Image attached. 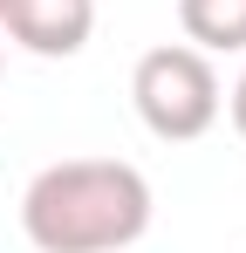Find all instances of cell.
I'll list each match as a JSON object with an SVG mask.
<instances>
[{
  "label": "cell",
  "instance_id": "1",
  "mask_svg": "<svg viewBox=\"0 0 246 253\" xmlns=\"http://www.w3.org/2000/svg\"><path fill=\"white\" fill-rule=\"evenodd\" d=\"M21 233L35 253H123L151 233V178L123 158H62L28 178Z\"/></svg>",
  "mask_w": 246,
  "mask_h": 253
},
{
  "label": "cell",
  "instance_id": "3",
  "mask_svg": "<svg viewBox=\"0 0 246 253\" xmlns=\"http://www.w3.org/2000/svg\"><path fill=\"white\" fill-rule=\"evenodd\" d=\"M0 21H7V35L28 55L69 62L96 35V0H0Z\"/></svg>",
  "mask_w": 246,
  "mask_h": 253
},
{
  "label": "cell",
  "instance_id": "2",
  "mask_svg": "<svg viewBox=\"0 0 246 253\" xmlns=\"http://www.w3.org/2000/svg\"><path fill=\"white\" fill-rule=\"evenodd\" d=\"M130 103L151 137L164 144H192L219 124L226 96H219V76H212V55H199L192 42H164L144 48L137 69H130Z\"/></svg>",
  "mask_w": 246,
  "mask_h": 253
},
{
  "label": "cell",
  "instance_id": "4",
  "mask_svg": "<svg viewBox=\"0 0 246 253\" xmlns=\"http://www.w3.org/2000/svg\"><path fill=\"white\" fill-rule=\"evenodd\" d=\"M178 28L199 55L246 48V0H178Z\"/></svg>",
  "mask_w": 246,
  "mask_h": 253
},
{
  "label": "cell",
  "instance_id": "5",
  "mask_svg": "<svg viewBox=\"0 0 246 253\" xmlns=\"http://www.w3.org/2000/svg\"><path fill=\"white\" fill-rule=\"evenodd\" d=\"M226 110H233V130H240V137H246V76H240V83H233V96H226Z\"/></svg>",
  "mask_w": 246,
  "mask_h": 253
},
{
  "label": "cell",
  "instance_id": "6",
  "mask_svg": "<svg viewBox=\"0 0 246 253\" xmlns=\"http://www.w3.org/2000/svg\"><path fill=\"white\" fill-rule=\"evenodd\" d=\"M0 69H7V55H0Z\"/></svg>",
  "mask_w": 246,
  "mask_h": 253
}]
</instances>
